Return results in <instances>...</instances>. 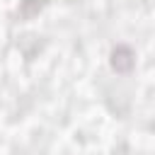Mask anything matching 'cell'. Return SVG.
<instances>
[{"label":"cell","mask_w":155,"mask_h":155,"mask_svg":"<svg viewBox=\"0 0 155 155\" xmlns=\"http://www.w3.org/2000/svg\"><path fill=\"white\" fill-rule=\"evenodd\" d=\"M133 63H136V56L128 46H116L111 51V68L116 73H128L133 68Z\"/></svg>","instance_id":"1"}]
</instances>
